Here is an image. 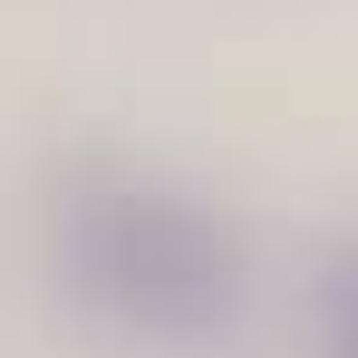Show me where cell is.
Masks as SVG:
<instances>
[{
  "label": "cell",
  "mask_w": 358,
  "mask_h": 358,
  "mask_svg": "<svg viewBox=\"0 0 358 358\" xmlns=\"http://www.w3.org/2000/svg\"><path fill=\"white\" fill-rule=\"evenodd\" d=\"M68 271L107 320L145 339H203L242 300L233 233L175 184H87L68 203Z\"/></svg>",
  "instance_id": "obj_1"
},
{
  "label": "cell",
  "mask_w": 358,
  "mask_h": 358,
  "mask_svg": "<svg viewBox=\"0 0 358 358\" xmlns=\"http://www.w3.org/2000/svg\"><path fill=\"white\" fill-rule=\"evenodd\" d=\"M320 320H329V358H358V252L329 271V300H320Z\"/></svg>",
  "instance_id": "obj_2"
}]
</instances>
